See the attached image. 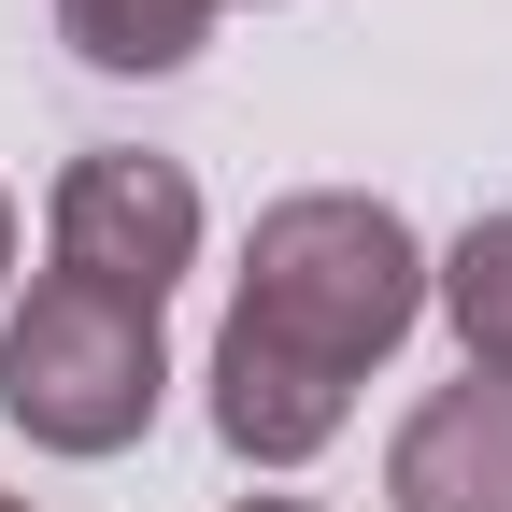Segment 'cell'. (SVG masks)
<instances>
[{
  "mask_svg": "<svg viewBox=\"0 0 512 512\" xmlns=\"http://www.w3.org/2000/svg\"><path fill=\"white\" fill-rule=\"evenodd\" d=\"M43 256L100 299H171L185 271H200V171L185 157H143V143H86L72 171H57L43 200Z\"/></svg>",
  "mask_w": 512,
  "mask_h": 512,
  "instance_id": "3957f363",
  "label": "cell"
},
{
  "mask_svg": "<svg viewBox=\"0 0 512 512\" xmlns=\"http://www.w3.org/2000/svg\"><path fill=\"white\" fill-rule=\"evenodd\" d=\"M427 299L456 313L470 370H484V384H512V214H470V228H456V256L427 271Z\"/></svg>",
  "mask_w": 512,
  "mask_h": 512,
  "instance_id": "8992f818",
  "label": "cell"
},
{
  "mask_svg": "<svg viewBox=\"0 0 512 512\" xmlns=\"http://www.w3.org/2000/svg\"><path fill=\"white\" fill-rule=\"evenodd\" d=\"M214 15L228 0H57V43L86 72H114V86H157V72H185L214 43Z\"/></svg>",
  "mask_w": 512,
  "mask_h": 512,
  "instance_id": "5b68a950",
  "label": "cell"
},
{
  "mask_svg": "<svg viewBox=\"0 0 512 512\" xmlns=\"http://www.w3.org/2000/svg\"><path fill=\"white\" fill-rule=\"evenodd\" d=\"M384 498L399 512H512V384H441L384 441Z\"/></svg>",
  "mask_w": 512,
  "mask_h": 512,
  "instance_id": "277c9868",
  "label": "cell"
},
{
  "mask_svg": "<svg viewBox=\"0 0 512 512\" xmlns=\"http://www.w3.org/2000/svg\"><path fill=\"white\" fill-rule=\"evenodd\" d=\"M441 256L370 185H299L256 214L228 328H214V441L242 470H313L356 427V384L413 342Z\"/></svg>",
  "mask_w": 512,
  "mask_h": 512,
  "instance_id": "6da1fadb",
  "label": "cell"
},
{
  "mask_svg": "<svg viewBox=\"0 0 512 512\" xmlns=\"http://www.w3.org/2000/svg\"><path fill=\"white\" fill-rule=\"evenodd\" d=\"M228 512H313V498H228Z\"/></svg>",
  "mask_w": 512,
  "mask_h": 512,
  "instance_id": "52a82bcc",
  "label": "cell"
},
{
  "mask_svg": "<svg viewBox=\"0 0 512 512\" xmlns=\"http://www.w3.org/2000/svg\"><path fill=\"white\" fill-rule=\"evenodd\" d=\"M0 271H15V200H0Z\"/></svg>",
  "mask_w": 512,
  "mask_h": 512,
  "instance_id": "ba28073f",
  "label": "cell"
},
{
  "mask_svg": "<svg viewBox=\"0 0 512 512\" xmlns=\"http://www.w3.org/2000/svg\"><path fill=\"white\" fill-rule=\"evenodd\" d=\"M171 399V342L143 299H100L72 271H43L0 313V427L43 456H128Z\"/></svg>",
  "mask_w": 512,
  "mask_h": 512,
  "instance_id": "7a4b0ae2",
  "label": "cell"
},
{
  "mask_svg": "<svg viewBox=\"0 0 512 512\" xmlns=\"http://www.w3.org/2000/svg\"><path fill=\"white\" fill-rule=\"evenodd\" d=\"M0 512H29V498H0Z\"/></svg>",
  "mask_w": 512,
  "mask_h": 512,
  "instance_id": "9c48e42d",
  "label": "cell"
}]
</instances>
